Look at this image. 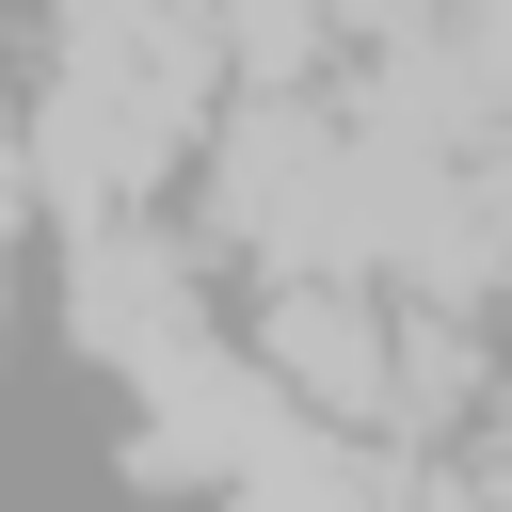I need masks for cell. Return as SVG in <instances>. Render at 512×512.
<instances>
[{"label":"cell","mask_w":512,"mask_h":512,"mask_svg":"<svg viewBox=\"0 0 512 512\" xmlns=\"http://www.w3.org/2000/svg\"><path fill=\"white\" fill-rule=\"evenodd\" d=\"M208 208L224 240H256L288 288H352V128L304 96H240L208 144Z\"/></svg>","instance_id":"cell-1"},{"label":"cell","mask_w":512,"mask_h":512,"mask_svg":"<svg viewBox=\"0 0 512 512\" xmlns=\"http://www.w3.org/2000/svg\"><path fill=\"white\" fill-rule=\"evenodd\" d=\"M64 336H80L96 368L160 384L176 352H208V320H192V256L144 240V224H80V240H64Z\"/></svg>","instance_id":"cell-2"},{"label":"cell","mask_w":512,"mask_h":512,"mask_svg":"<svg viewBox=\"0 0 512 512\" xmlns=\"http://www.w3.org/2000/svg\"><path fill=\"white\" fill-rule=\"evenodd\" d=\"M256 368H272V384H288L320 432L400 448V336H384V304H368V288H272Z\"/></svg>","instance_id":"cell-3"},{"label":"cell","mask_w":512,"mask_h":512,"mask_svg":"<svg viewBox=\"0 0 512 512\" xmlns=\"http://www.w3.org/2000/svg\"><path fill=\"white\" fill-rule=\"evenodd\" d=\"M352 32V0H224V80L240 96H304V64Z\"/></svg>","instance_id":"cell-4"},{"label":"cell","mask_w":512,"mask_h":512,"mask_svg":"<svg viewBox=\"0 0 512 512\" xmlns=\"http://www.w3.org/2000/svg\"><path fill=\"white\" fill-rule=\"evenodd\" d=\"M464 400H480V352H464V320H416V336H400V448H416V432H448Z\"/></svg>","instance_id":"cell-5"},{"label":"cell","mask_w":512,"mask_h":512,"mask_svg":"<svg viewBox=\"0 0 512 512\" xmlns=\"http://www.w3.org/2000/svg\"><path fill=\"white\" fill-rule=\"evenodd\" d=\"M480 208H496V256H512V160H496V176H480Z\"/></svg>","instance_id":"cell-6"}]
</instances>
